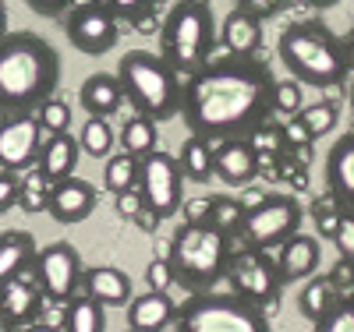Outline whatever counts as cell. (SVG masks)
Instances as JSON below:
<instances>
[{"instance_id":"cell-25","label":"cell","mask_w":354,"mask_h":332,"mask_svg":"<svg viewBox=\"0 0 354 332\" xmlns=\"http://www.w3.org/2000/svg\"><path fill=\"white\" fill-rule=\"evenodd\" d=\"M61 329H68V332H103V329H106V308L100 304L93 293L78 290L68 304H64Z\"/></svg>"},{"instance_id":"cell-42","label":"cell","mask_w":354,"mask_h":332,"mask_svg":"<svg viewBox=\"0 0 354 332\" xmlns=\"http://www.w3.org/2000/svg\"><path fill=\"white\" fill-rule=\"evenodd\" d=\"M145 283H149V290H170L174 286V273H170L167 255L163 258H153L149 265H145Z\"/></svg>"},{"instance_id":"cell-26","label":"cell","mask_w":354,"mask_h":332,"mask_svg":"<svg viewBox=\"0 0 354 332\" xmlns=\"http://www.w3.org/2000/svg\"><path fill=\"white\" fill-rule=\"evenodd\" d=\"M213 148H216V141L202 138V135H188V141L181 145V153H177V163H181L188 180L205 184V180L216 177V170H213Z\"/></svg>"},{"instance_id":"cell-18","label":"cell","mask_w":354,"mask_h":332,"mask_svg":"<svg viewBox=\"0 0 354 332\" xmlns=\"http://www.w3.org/2000/svg\"><path fill=\"white\" fill-rule=\"evenodd\" d=\"M319 258H322V248H319L315 237H308V233H301V230L294 233V237H287L283 244L277 248V268H280L283 286L315 276Z\"/></svg>"},{"instance_id":"cell-34","label":"cell","mask_w":354,"mask_h":332,"mask_svg":"<svg viewBox=\"0 0 354 332\" xmlns=\"http://www.w3.org/2000/svg\"><path fill=\"white\" fill-rule=\"evenodd\" d=\"M241 216H245V202H238V198H209V223H216L220 230L238 233Z\"/></svg>"},{"instance_id":"cell-20","label":"cell","mask_w":354,"mask_h":332,"mask_svg":"<svg viewBox=\"0 0 354 332\" xmlns=\"http://www.w3.org/2000/svg\"><path fill=\"white\" fill-rule=\"evenodd\" d=\"M128 325L135 332H163L177 325V304L167 290H149L128 300Z\"/></svg>"},{"instance_id":"cell-38","label":"cell","mask_w":354,"mask_h":332,"mask_svg":"<svg viewBox=\"0 0 354 332\" xmlns=\"http://www.w3.org/2000/svg\"><path fill=\"white\" fill-rule=\"evenodd\" d=\"M248 138H252V145L259 148V156H262V153H266V156H280V153H287L283 128H280V124H270V120H266V124H259Z\"/></svg>"},{"instance_id":"cell-47","label":"cell","mask_w":354,"mask_h":332,"mask_svg":"<svg viewBox=\"0 0 354 332\" xmlns=\"http://www.w3.org/2000/svg\"><path fill=\"white\" fill-rule=\"evenodd\" d=\"M280 4H283V0H241V8L252 11L255 18H270V14H277Z\"/></svg>"},{"instance_id":"cell-30","label":"cell","mask_w":354,"mask_h":332,"mask_svg":"<svg viewBox=\"0 0 354 332\" xmlns=\"http://www.w3.org/2000/svg\"><path fill=\"white\" fill-rule=\"evenodd\" d=\"M138 166H142V156H131V153H113L106 156V166H103V184L110 195L117 191H128V188H138Z\"/></svg>"},{"instance_id":"cell-51","label":"cell","mask_w":354,"mask_h":332,"mask_svg":"<svg viewBox=\"0 0 354 332\" xmlns=\"http://www.w3.org/2000/svg\"><path fill=\"white\" fill-rule=\"evenodd\" d=\"M347 96H351V110H354V78H351V88H347Z\"/></svg>"},{"instance_id":"cell-22","label":"cell","mask_w":354,"mask_h":332,"mask_svg":"<svg viewBox=\"0 0 354 332\" xmlns=\"http://www.w3.org/2000/svg\"><path fill=\"white\" fill-rule=\"evenodd\" d=\"M36 237L15 226V230H0V283H8L15 276L32 273V262H36Z\"/></svg>"},{"instance_id":"cell-13","label":"cell","mask_w":354,"mask_h":332,"mask_svg":"<svg viewBox=\"0 0 354 332\" xmlns=\"http://www.w3.org/2000/svg\"><path fill=\"white\" fill-rule=\"evenodd\" d=\"M43 141H46V131L36 113L0 117V170H15V173L32 170Z\"/></svg>"},{"instance_id":"cell-6","label":"cell","mask_w":354,"mask_h":332,"mask_svg":"<svg viewBox=\"0 0 354 332\" xmlns=\"http://www.w3.org/2000/svg\"><path fill=\"white\" fill-rule=\"evenodd\" d=\"M216 39L220 36L209 0H174L160 25V53L181 78L195 75L209 60Z\"/></svg>"},{"instance_id":"cell-33","label":"cell","mask_w":354,"mask_h":332,"mask_svg":"<svg viewBox=\"0 0 354 332\" xmlns=\"http://www.w3.org/2000/svg\"><path fill=\"white\" fill-rule=\"evenodd\" d=\"M36 117L46 135H57V131H68L71 128V106L61 99V96H50L36 106Z\"/></svg>"},{"instance_id":"cell-16","label":"cell","mask_w":354,"mask_h":332,"mask_svg":"<svg viewBox=\"0 0 354 332\" xmlns=\"http://www.w3.org/2000/svg\"><path fill=\"white\" fill-rule=\"evenodd\" d=\"M28 276V273H25ZM15 276L8 283H0V318L8 325H28L43 315V300L46 293L39 290V283Z\"/></svg>"},{"instance_id":"cell-32","label":"cell","mask_w":354,"mask_h":332,"mask_svg":"<svg viewBox=\"0 0 354 332\" xmlns=\"http://www.w3.org/2000/svg\"><path fill=\"white\" fill-rule=\"evenodd\" d=\"M294 117L308 128L312 138H322V135H330L333 124H337V106L333 103H315V106H301Z\"/></svg>"},{"instance_id":"cell-7","label":"cell","mask_w":354,"mask_h":332,"mask_svg":"<svg viewBox=\"0 0 354 332\" xmlns=\"http://www.w3.org/2000/svg\"><path fill=\"white\" fill-rule=\"evenodd\" d=\"M177 329L181 332H270V315L262 304L241 297L238 290L216 293L198 290L185 304H177Z\"/></svg>"},{"instance_id":"cell-5","label":"cell","mask_w":354,"mask_h":332,"mask_svg":"<svg viewBox=\"0 0 354 332\" xmlns=\"http://www.w3.org/2000/svg\"><path fill=\"white\" fill-rule=\"evenodd\" d=\"M117 81H121L124 103L131 106V113L153 117L156 124L174 120L181 113V92L185 81L177 75L163 53L153 50H128L117 64Z\"/></svg>"},{"instance_id":"cell-43","label":"cell","mask_w":354,"mask_h":332,"mask_svg":"<svg viewBox=\"0 0 354 332\" xmlns=\"http://www.w3.org/2000/svg\"><path fill=\"white\" fill-rule=\"evenodd\" d=\"M280 128H283V141H287V148H305L308 141H315L298 117H287V124H280Z\"/></svg>"},{"instance_id":"cell-15","label":"cell","mask_w":354,"mask_h":332,"mask_svg":"<svg viewBox=\"0 0 354 332\" xmlns=\"http://www.w3.org/2000/svg\"><path fill=\"white\" fill-rule=\"evenodd\" d=\"M259 166H262V156L252 145V138H223L213 148L216 180L227 184V188H248L259 177Z\"/></svg>"},{"instance_id":"cell-48","label":"cell","mask_w":354,"mask_h":332,"mask_svg":"<svg viewBox=\"0 0 354 332\" xmlns=\"http://www.w3.org/2000/svg\"><path fill=\"white\" fill-rule=\"evenodd\" d=\"M305 4H308L312 11H326V8H337L340 0H305Z\"/></svg>"},{"instance_id":"cell-11","label":"cell","mask_w":354,"mask_h":332,"mask_svg":"<svg viewBox=\"0 0 354 332\" xmlns=\"http://www.w3.org/2000/svg\"><path fill=\"white\" fill-rule=\"evenodd\" d=\"M227 280H230V290H238L241 297L255 300V304H262V308L273 304V300L280 297V290H283L277 258H270V251H259V248L230 251Z\"/></svg>"},{"instance_id":"cell-35","label":"cell","mask_w":354,"mask_h":332,"mask_svg":"<svg viewBox=\"0 0 354 332\" xmlns=\"http://www.w3.org/2000/svg\"><path fill=\"white\" fill-rule=\"evenodd\" d=\"M315 332H354V300L340 297L337 304L315 322Z\"/></svg>"},{"instance_id":"cell-21","label":"cell","mask_w":354,"mask_h":332,"mask_svg":"<svg viewBox=\"0 0 354 332\" xmlns=\"http://www.w3.org/2000/svg\"><path fill=\"white\" fill-rule=\"evenodd\" d=\"M78 159H82V145L71 131H57V135H46L43 148H39V159H36V170L50 180H64L78 170Z\"/></svg>"},{"instance_id":"cell-2","label":"cell","mask_w":354,"mask_h":332,"mask_svg":"<svg viewBox=\"0 0 354 332\" xmlns=\"http://www.w3.org/2000/svg\"><path fill=\"white\" fill-rule=\"evenodd\" d=\"M61 85V53H57L39 32L0 36V117L11 113H36V106L57 96Z\"/></svg>"},{"instance_id":"cell-27","label":"cell","mask_w":354,"mask_h":332,"mask_svg":"<svg viewBox=\"0 0 354 332\" xmlns=\"http://www.w3.org/2000/svg\"><path fill=\"white\" fill-rule=\"evenodd\" d=\"M337 300H340V290H337L333 280H326V276H308L305 290L298 293V311L315 325L322 315H326V311L337 304Z\"/></svg>"},{"instance_id":"cell-37","label":"cell","mask_w":354,"mask_h":332,"mask_svg":"<svg viewBox=\"0 0 354 332\" xmlns=\"http://www.w3.org/2000/svg\"><path fill=\"white\" fill-rule=\"evenodd\" d=\"M103 4L113 11L117 21H128V25H142L145 18L153 14L156 0H103Z\"/></svg>"},{"instance_id":"cell-4","label":"cell","mask_w":354,"mask_h":332,"mask_svg":"<svg viewBox=\"0 0 354 332\" xmlns=\"http://www.w3.org/2000/svg\"><path fill=\"white\" fill-rule=\"evenodd\" d=\"M230 251V233L216 223H181L167 244L174 283L185 286L188 293L216 290V283L227 280Z\"/></svg>"},{"instance_id":"cell-19","label":"cell","mask_w":354,"mask_h":332,"mask_svg":"<svg viewBox=\"0 0 354 332\" xmlns=\"http://www.w3.org/2000/svg\"><path fill=\"white\" fill-rule=\"evenodd\" d=\"M82 290L93 293L103 308H128V300L135 297L131 276L117 265H88L82 273Z\"/></svg>"},{"instance_id":"cell-31","label":"cell","mask_w":354,"mask_h":332,"mask_svg":"<svg viewBox=\"0 0 354 332\" xmlns=\"http://www.w3.org/2000/svg\"><path fill=\"white\" fill-rule=\"evenodd\" d=\"M46 205H50V180L32 166L28 170V177H21V198H18V208L21 213H46Z\"/></svg>"},{"instance_id":"cell-46","label":"cell","mask_w":354,"mask_h":332,"mask_svg":"<svg viewBox=\"0 0 354 332\" xmlns=\"http://www.w3.org/2000/svg\"><path fill=\"white\" fill-rule=\"evenodd\" d=\"M185 223H209V198H195L185 205Z\"/></svg>"},{"instance_id":"cell-17","label":"cell","mask_w":354,"mask_h":332,"mask_svg":"<svg viewBox=\"0 0 354 332\" xmlns=\"http://www.w3.org/2000/svg\"><path fill=\"white\" fill-rule=\"evenodd\" d=\"M326 191L340 208L354 213V131L340 135L326 153Z\"/></svg>"},{"instance_id":"cell-28","label":"cell","mask_w":354,"mask_h":332,"mask_svg":"<svg viewBox=\"0 0 354 332\" xmlns=\"http://www.w3.org/2000/svg\"><path fill=\"white\" fill-rule=\"evenodd\" d=\"M160 145V131H156V120L153 117H142L131 113L124 124H121V148L131 156H145Z\"/></svg>"},{"instance_id":"cell-12","label":"cell","mask_w":354,"mask_h":332,"mask_svg":"<svg viewBox=\"0 0 354 332\" xmlns=\"http://www.w3.org/2000/svg\"><path fill=\"white\" fill-rule=\"evenodd\" d=\"M32 273H36V283L46 293V300H53V304H68V300L82 290L85 265H82V255L68 244V240H53V244L36 251Z\"/></svg>"},{"instance_id":"cell-44","label":"cell","mask_w":354,"mask_h":332,"mask_svg":"<svg viewBox=\"0 0 354 332\" xmlns=\"http://www.w3.org/2000/svg\"><path fill=\"white\" fill-rule=\"evenodd\" d=\"M71 4H75V0H25V8L43 14V18H61V14L71 11Z\"/></svg>"},{"instance_id":"cell-29","label":"cell","mask_w":354,"mask_h":332,"mask_svg":"<svg viewBox=\"0 0 354 332\" xmlns=\"http://www.w3.org/2000/svg\"><path fill=\"white\" fill-rule=\"evenodd\" d=\"M78 145H82L85 156L106 159L113 153V145H117V135L110 128V117H93V113H88V120H85L82 131H78Z\"/></svg>"},{"instance_id":"cell-24","label":"cell","mask_w":354,"mask_h":332,"mask_svg":"<svg viewBox=\"0 0 354 332\" xmlns=\"http://www.w3.org/2000/svg\"><path fill=\"white\" fill-rule=\"evenodd\" d=\"M220 39L227 46V53H238V57H255L262 46V18H255L252 11L238 8L230 11L223 28H220Z\"/></svg>"},{"instance_id":"cell-41","label":"cell","mask_w":354,"mask_h":332,"mask_svg":"<svg viewBox=\"0 0 354 332\" xmlns=\"http://www.w3.org/2000/svg\"><path fill=\"white\" fill-rule=\"evenodd\" d=\"M18 198H21V177L15 170H0V216L18 208Z\"/></svg>"},{"instance_id":"cell-9","label":"cell","mask_w":354,"mask_h":332,"mask_svg":"<svg viewBox=\"0 0 354 332\" xmlns=\"http://www.w3.org/2000/svg\"><path fill=\"white\" fill-rule=\"evenodd\" d=\"M185 184H188V177H185L181 163H177V156L160 153V148H153V153L142 156V166H138V195H142L145 208H149L153 216L174 219L177 213H181V205H185Z\"/></svg>"},{"instance_id":"cell-36","label":"cell","mask_w":354,"mask_h":332,"mask_svg":"<svg viewBox=\"0 0 354 332\" xmlns=\"http://www.w3.org/2000/svg\"><path fill=\"white\" fill-rule=\"evenodd\" d=\"M301 110V81H294V78H287V81H277V88H273V117L280 113V117H294Z\"/></svg>"},{"instance_id":"cell-40","label":"cell","mask_w":354,"mask_h":332,"mask_svg":"<svg viewBox=\"0 0 354 332\" xmlns=\"http://www.w3.org/2000/svg\"><path fill=\"white\" fill-rule=\"evenodd\" d=\"M142 208H145V202H142L138 188H128V191H117V195H113V213H117V219L135 223V219L142 216Z\"/></svg>"},{"instance_id":"cell-49","label":"cell","mask_w":354,"mask_h":332,"mask_svg":"<svg viewBox=\"0 0 354 332\" xmlns=\"http://www.w3.org/2000/svg\"><path fill=\"white\" fill-rule=\"evenodd\" d=\"M4 32H8V4L0 0V36H4Z\"/></svg>"},{"instance_id":"cell-39","label":"cell","mask_w":354,"mask_h":332,"mask_svg":"<svg viewBox=\"0 0 354 332\" xmlns=\"http://www.w3.org/2000/svg\"><path fill=\"white\" fill-rule=\"evenodd\" d=\"M333 244H337V251H340V258L347 262V265H354V213H340V223H337V230H333Z\"/></svg>"},{"instance_id":"cell-14","label":"cell","mask_w":354,"mask_h":332,"mask_svg":"<svg viewBox=\"0 0 354 332\" xmlns=\"http://www.w3.org/2000/svg\"><path fill=\"white\" fill-rule=\"evenodd\" d=\"M96 205H100V191L88 184V180L75 177V173L50 184V205H46V213L53 216V223H61V226L85 223L88 216L96 213Z\"/></svg>"},{"instance_id":"cell-23","label":"cell","mask_w":354,"mask_h":332,"mask_svg":"<svg viewBox=\"0 0 354 332\" xmlns=\"http://www.w3.org/2000/svg\"><path fill=\"white\" fill-rule=\"evenodd\" d=\"M78 103L85 113H93V117H113L117 110H121L124 103V92H121V81H117V75H88L78 88Z\"/></svg>"},{"instance_id":"cell-3","label":"cell","mask_w":354,"mask_h":332,"mask_svg":"<svg viewBox=\"0 0 354 332\" xmlns=\"http://www.w3.org/2000/svg\"><path fill=\"white\" fill-rule=\"evenodd\" d=\"M277 57L287 75L308 88H337L354 71L344 39L319 18L290 21L277 39Z\"/></svg>"},{"instance_id":"cell-45","label":"cell","mask_w":354,"mask_h":332,"mask_svg":"<svg viewBox=\"0 0 354 332\" xmlns=\"http://www.w3.org/2000/svg\"><path fill=\"white\" fill-rule=\"evenodd\" d=\"M340 213H344L340 205H337V208H326V205L319 208V202H315V223H319V237H333V230H337V223H340Z\"/></svg>"},{"instance_id":"cell-10","label":"cell","mask_w":354,"mask_h":332,"mask_svg":"<svg viewBox=\"0 0 354 332\" xmlns=\"http://www.w3.org/2000/svg\"><path fill=\"white\" fill-rule=\"evenodd\" d=\"M64 36L85 57H103L121 39V21L103 0H75L64 14Z\"/></svg>"},{"instance_id":"cell-50","label":"cell","mask_w":354,"mask_h":332,"mask_svg":"<svg viewBox=\"0 0 354 332\" xmlns=\"http://www.w3.org/2000/svg\"><path fill=\"white\" fill-rule=\"evenodd\" d=\"M344 46H347V57H351V68H354V28H351V32H347Z\"/></svg>"},{"instance_id":"cell-1","label":"cell","mask_w":354,"mask_h":332,"mask_svg":"<svg viewBox=\"0 0 354 332\" xmlns=\"http://www.w3.org/2000/svg\"><path fill=\"white\" fill-rule=\"evenodd\" d=\"M273 68L259 57L227 53L185 78L181 120L188 135L209 141L248 138L259 124L273 120Z\"/></svg>"},{"instance_id":"cell-8","label":"cell","mask_w":354,"mask_h":332,"mask_svg":"<svg viewBox=\"0 0 354 332\" xmlns=\"http://www.w3.org/2000/svg\"><path fill=\"white\" fill-rule=\"evenodd\" d=\"M305 223V205L294 195H262L255 205H245L238 237L245 248L277 251L287 237H294Z\"/></svg>"}]
</instances>
